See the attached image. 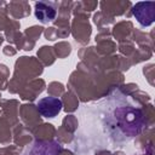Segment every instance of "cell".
Instances as JSON below:
<instances>
[{
	"label": "cell",
	"mask_w": 155,
	"mask_h": 155,
	"mask_svg": "<svg viewBox=\"0 0 155 155\" xmlns=\"http://www.w3.org/2000/svg\"><path fill=\"white\" fill-rule=\"evenodd\" d=\"M99 107L104 133L114 142H128L140 134L147 126L143 109L130 96H109Z\"/></svg>",
	"instance_id": "6da1fadb"
},
{
	"label": "cell",
	"mask_w": 155,
	"mask_h": 155,
	"mask_svg": "<svg viewBox=\"0 0 155 155\" xmlns=\"http://www.w3.org/2000/svg\"><path fill=\"white\" fill-rule=\"evenodd\" d=\"M62 101L57 97L47 96L38 101L36 103V109L39 114L44 117H54L57 116L61 110H62Z\"/></svg>",
	"instance_id": "7a4b0ae2"
},
{
	"label": "cell",
	"mask_w": 155,
	"mask_h": 155,
	"mask_svg": "<svg viewBox=\"0 0 155 155\" xmlns=\"http://www.w3.org/2000/svg\"><path fill=\"white\" fill-rule=\"evenodd\" d=\"M61 145L56 140H35L22 155H58Z\"/></svg>",
	"instance_id": "3957f363"
},
{
	"label": "cell",
	"mask_w": 155,
	"mask_h": 155,
	"mask_svg": "<svg viewBox=\"0 0 155 155\" xmlns=\"http://www.w3.org/2000/svg\"><path fill=\"white\" fill-rule=\"evenodd\" d=\"M57 2L52 1H38L35 2V17L44 24L51 23L57 16Z\"/></svg>",
	"instance_id": "277c9868"
},
{
	"label": "cell",
	"mask_w": 155,
	"mask_h": 155,
	"mask_svg": "<svg viewBox=\"0 0 155 155\" xmlns=\"http://www.w3.org/2000/svg\"><path fill=\"white\" fill-rule=\"evenodd\" d=\"M154 6L155 4L153 2L149 8H147V11H144V2H137L133 6V15L136 17V19L139 22V24H142L143 27L145 25H150L154 22Z\"/></svg>",
	"instance_id": "5b68a950"
}]
</instances>
